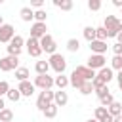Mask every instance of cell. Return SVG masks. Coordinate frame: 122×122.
Masks as SVG:
<instances>
[{"instance_id": "6da1fadb", "label": "cell", "mask_w": 122, "mask_h": 122, "mask_svg": "<svg viewBox=\"0 0 122 122\" xmlns=\"http://www.w3.org/2000/svg\"><path fill=\"white\" fill-rule=\"evenodd\" d=\"M103 29L107 30V38L109 36H116L118 32H122V21L114 15H107L103 21Z\"/></svg>"}, {"instance_id": "7a4b0ae2", "label": "cell", "mask_w": 122, "mask_h": 122, "mask_svg": "<svg viewBox=\"0 0 122 122\" xmlns=\"http://www.w3.org/2000/svg\"><path fill=\"white\" fill-rule=\"evenodd\" d=\"M48 65H50V69H53L57 74H63L65 69H67V59H65L61 53H53V55H50Z\"/></svg>"}, {"instance_id": "3957f363", "label": "cell", "mask_w": 122, "mask_h": 122, "mask_svg": "<svg viewBox=\"0 0 122 122\" xmlns=\"http://www.w3.org/2000/svg\"><path fill=\"white\" fill-rule=\"evenodd\" d=\"M23 44H25V40H23V36H19V34H15L11 40H10V46H8V55H13V57H19V53H21V50H23Z\"/></svg>"}, {"instance_id": "277c9868", "label": "cell", "mask_w": 122, "mask_h": 122, "mask_svg": "<svg viewBox=\"0 0 122 122\" xmlns=\"http://www.w3.org/2000/svg\"><path fill=\"white\" fill-rule=\"evenodd\" d=\"M38 42H40L42 51H46V53H50V55H53V53H55L57 44H55V40H53V36H51V34H44V36H42Z\"/></svg>"}, {"instance_id": "5b68a950", "label": "cell", "mask_w": 122, "mask_h": 122, "mask_svg": "<svg viewBox=\"0 0 122 122\" xmlns=\"http://www.w3.org/2000/svg\"><path fill=\"white\" fill-rule=\"evenodd\" d=\"M50 103H53V92L51 90H42L40 95H38V99H36V107L40 111H44Z\"/></svg>"}, {"instance_id": "8992f818", "label": "cell", "mask_w": 122, "mask_h": 122, "mask_svg": "<svg viewBox=\"0 0 122 122\" xmlns=\"http://www.w3.org/2000/svg\"><path fill=\"white\" fill-rule=\"evenodd\" d=\"M19 65V57H13V55H6L0 59V71L4 72H10V71H15Z\"/></svg>"}, {"instance_id": "52a82bcc", "label": "cell", "mask_w": 122, "mask_h": 122, "mask_svg": "<svg viewBox=\"0 0 122 122\" xmlns=\"http://www.w3.org/2000/svg\"><path fill=\"white\" fill-rule=\"evenodd\" d=\"M34 88H40V90H51V86H53V78L50 76V74H38L36 78H34Z\"/></svg>"}, {"instance_id": "ba28073f", "label": "cell", "mask_w": 122, "mask_h": 122, "mask_svg": "<svg viewBox=\"0 0 122 122\" xmlns=\"http://www.w3.org/2000/svg\"><path fill=\"white\" fill-rule=\"evenodd\" d=\"M105 55H97V53H92L90 55V59H88V65L86 67H90L92 71H99V69H103L105 67Z\"/></svg>"}, {"instance_id": "9c48e42d", "label": "cell", "mask_w": 122, "mask_h": 122, "mask_svg": "<svg viewBox=\"0 0 122 122\" xmlns=\"http://www.w3.org/2000/svg\"><path fill=\"white\" fill-rule=\"evenodd\" d=\"M15 36V29H13V25H10V23H4L2 27H0V42H8L10 44V40Z\"/></svg>"}, {"instance_id": "30bf717a", "label": "cell", "mask_w": 122, "mask_h": 122, "mask_svg": "<svg viewBox=\"0 0 122 122\" xmlns=\"http://www.w3.org/2000/svg\"><path fill=\"white\" fill-rule=\"evenodd\" d=\"M72 72H74V74H78V76H80L82 80H86V82H92V80L95 78V71H92L90 67H84V65L76 67Z\"/></svg>"}, {"instance_id": "8fae6325", "label": "cell", "mask_w": 122, "mask_h": 122, "mask_svg": "<svg viewBox=\"0 0 122 122\" xmlns=\"http://www.w3.org/2000/svg\"><path fill=\"white\" fill-rule=\"evenodd\" d=\"M27 51H29L30 57H40V53H42L40 42H38L36 38H30V36H29V40H27Z\"/></svg>"}, {"instance_id": "7c38bea8", "label": "cell", "mask_w": 122, "mask_h": 122, "mask_svg": "<svg viewBox=\"0 0 122 122\" xmlns=\"http://www.w3.org/2000/svg\"><path fill=\"white\" fill-rule=\"evenodd\" d=\"M46 30H48L46 23H34V25L30 27V38H36V40H40L44 34H48Z\"/></svg>"}, {"instance_id": "4fadbf2b", "label": "cell", "mask_w": 122, "mask_h": 122, "mask_svg": "<svg viewBox=\"0 0 122 122\" xmlns=\"http://www.w3.org/2000/svg\"><path fill=\"white\" fill-rule=\"evenodd\" d=\"M17 90H19L21 97H30V95L34 93V84H32V82H29V80H25V82H19Z\"/></svg>"}, {"instance_id": "5bb4252c", "label": "cell", "mask_w": 122, "mask_h": 122, "mask_svg": "<svg viewBox=\"0 0 122 122\" xmlns=\"http://www.w3.org/2000/svg\"><path fill=\"white\" fill-rule=\"evenodd\" d=\"M95 76H97V78H101L105 84H109V82L114 78V74H112V69H111V67H103V69H99V71L95 72Z\"/></svg>"}, {"instance_id": "9a60e30c", "label": "cell", "mask_w": 122, "mask_h": 122, "mask_svg": "<svg viewBox=\"0 0 122 122\" xmlns=\"http://www.w3.org/2000/svg\"><path fill=\"white\" fill-rule=\"evenodd\" d=\"M53 103H55L57 107H65V105L69 103V95H67V92H63V90L53 92Z\"/></svg>"}, {"instance_id": "2e32d148", "label": "cell", "mask_w": 122, "mask_h": 122, "mask_svg": "<svg viewBox=\"0 0 122 122\" xmlns=\"http://www.w3.org/2000/svg\"><path fill=\"white\" fill-rule=\"evenodd\" d=\"M95 120L97 122H112V116L107 112V107H97L95 109Z\"/></svg>"}, {"instance_id": "e0dca14e", "label": "cell", "mask_w": 122, "mask_h": 122, "mask_svg": "<svg viewBox=\"0 0 122 122\" xmlns=\"http://www.w3.org/2000/svg\"><path fill=\"white\" fill-rule=\"evenodd\" d=\"M90 50H92L93 53H97V55H103V53L107 51V42L93 40V42H90Z\"/></svg>"}, {"instance_id": "ac0fdd59", "label": "cell", "mask_w": 122, "mask_h": 122, "mask_svg": "<svg viewBox=\"0 0 122 122\" xmlns=\"http://www.w3.org/2000/svg\"><path fill=\"white\" fill-rule=\"evenodd\" d=\"M53 6L59 8L61 11H71L74 4H72V0H53Z\"/></svg>"}, {"instance_id": "d6986e66", "label": "cell", "mask_w": 122, "mask_h": 122, "mask_svg": "<svg viewBox=\"0 0 122 122\" xmlns=\"http://www.w3.org/2000/svg\"><path fill=\"white\" fill-rule=\"evenodd\" d=\"M107 112L114 118V116H118L120 112H122V103H118V101H112L109 107H107Z\"/></svg>"}, {"instance_id": "ffe728a7", "label": "cell", "mask_w": 122, "mask_h": 122, "mask_svg": "<svg viewBox=\"0 0 122 122\" xmlns=\"http://www.w3.org/2000/svg\"><path fill=\"white\" fill-rule=\"evenodd\" d=\"M57 109H59V107H57L55 103H50V105L42 111V114H44L46 118H55V116H57Z\"/></svg>"}, {"instance_id": "44dd1931", "label": "cell", "mask_w": 122, "mask_h": 122, "mask_svg": "<svg viewBox=\"0 0 122 122\" xmlns=\"http://www.w3.org/2000/svg\"><path fill=\"white\" fill-rule=\"evenodd\" d=\"M34 71H36V74H48V71H50V65H48V61H36V65H34Z\"/></svg>"}, {"instance_id": "7402d4cb", "label": "cell", "mask_w": 122, "mask_h": 122, "mask_svg": "<svg viewBox=\"0 0 122 122\" xmlns=\"http://www.w3.org/2000/svg\"><path fill=\"white\" fill-rule=\"evenodd\" d=\"M15 78H17L19 82H25V80L29 78V69H27V67H17V69H15Z\"/></svg>"}, {"instance_id": "603a6c76", "label": "cell", "mask_w": 122, "mask_h": 122, "mask_svg": "<svg viewBox=\"0 0 122 122\" xmlns=\"http://www.w3.org/2000/svg\"><path fill=\"white\" fill-rule=\"evenodd\" d=\"M53 84H55L59 90H65V88L69 86V78H67V76H63V74H57V76L53 78Z\"/></svg>"}, {"instance_id": "cb8c5ba5", "label": "cell", "mask_w": 122, "mask_h": 122, "mask_svg": "<svg viewBox=\"0 0 122 122\" xmlns=\"http://www.w3.org/2000/svg\"><path fill=\"white\" fill-rule=\"evenodd\" d=\"M19 15H21V19L23 21H30V19H34V11L29 8V6H25V8H21V11H19Z\"/></svg>"}, {"instance_id": "d4e9b609", "label": "cell", "mask_w": 122, "mask_h": 122, "mask_svg": "<svg viewBox=\"0 0 122 122\" xmlns=\"http://www.w3.org/2000/svg\"><path fill=\"white\" fill-rule=\"evenodd\" d=\"M84 82H86V80H82V78H80L78 74H74V72H72L71 78H69V84H71L72 88H76V90H80V86H82Z\"/></svg>"}, {"instance_id": "484cf974", "label": "cell", "mask_w": 122, "mask_h": 122, "mask_svg": "<svg viewBox=\"0 0 122 122\" xmlns=\"http://www.w3.org/2000/svg\"><path fill=\"white\" fill-rule=\"evenodd\" d=\"M84 38L88 40V42H93L95 40V27H84Z\"/></svg>"}, {"instance_id": "4316f807", "label": "cell", "mask_w": 122, "mask_h": 122, "mask_svg": "<svg viewBox=\"0 0 122 122\" xmlns=\"http://www.w3.org/2000/svg\"><path fill=\"white\" fill-rule=\"evenodd\" d=\"M0 122H13V112L10 109H2L0 111Z\"/></svg>"}, {"instance_id": "83f0119b", "label": "cell", "mask_w": 122, "mask_h": 122, "mask_svg": "<svg viewBox=\"0 0 122 122\" xmlns=\"http://www.w3.org/2000/svg\"><path fill=\"white\" fill-rule=\"evenodd\" d=\"M6 95H8V99H10V101H13V103L21 99V93H19V90H17V88H10Z\"/></svg>"}, {"instance_id": "f1b7e54d", "label": "cell", "mask_w": 122, "mask_h": 122, "mask_svg": "<svg viewBox=\"0 0 122 122\" xmlns=\"http://www.w3.org/2000/svg\"><path fill=\"white\" fill-rule=\"evenodd\" d=\"M78 48H80V42H78L76 38H69V40H67V50H69V51L74 53V51H78Z\"/></svg>"}, {"instance_id": "f546056e", "label": "cell", "mask_w": 122, "mask_h": 122, "mask_svg": "<svg viewBox=\"0 0 122 122\" xmlns=\"http://www.w3.org/2000/svg\"><path fill=\"white\" fill-rule=\"evenodd\" d=\"M111 69H112V71H122V55H114V57H112Z\"/></svg>"}, {"instance_id": "4dcf8cb0", "label": "cell", "mask_w": 122, "mask_h": 122, "mask_svg": "<svg viewBox=\"0 0 122 122\" xmlns=\"http://www.w3.org/2000/svg\"><path fill=\"white\" fill-rule=\"evenodd\" d=\"M46 17H48L46 10H36V11H34V19H36V23H46Z\"/></svg>"}, {"instance_id": "1f68e13d", "label": "cell", "mask_w": 122, "mask_h": 122, "mask_svg": "<svg viewBox=\"0 0 122 122\" xmlns=\"http://www.w3.org/2000/svg\"><path fill=\"white\" fill-rule=\"evenodd\" d=\"M82 95H90L92 92H93V86H92V82H84L82 86H80V90H78Z\"/></svg>"}, {"instance_id": "d6a6232c", "label": "cell", "mask_w": 122, "mask_h": 122, "mask_svg": "<svg viewBox=\"0 0 122 122\" xmlns=\"http://www.w3.org/2000/svg\"><path fill=\"white\" fill-rule=\"evenodd\" d=\"M95 40H101V42L107 40V30H105L103 27H97V29H95Z\"/></svg>"}, {"instance_id": "836d02e7", "label": "cell", "mask_w": 122, "mask_h": 122, "mask_svg": "<svg viewBox=\"0 0 122 122\" xmlns=\"http://www.w3.org/2000/svg\"><path fill=\"white\" fill-rule=\"evenodd\" d=\"M99 101H101V107H109V105L114 101V97H112V93H107V95H103Z\"/></svg>"}, {"instance_id": "e575fe53", "label": "cell", "mask_w": 122, "mask_h": 122, "mask_svg": "<svg viewBox=\"0 0 122 122\" xmlns=\"http://www.w3.org/2000/svg\"><path fill=\"white\" fill-rule=\"evenodd\" d=\"M88 8H90L92 11L101 10V0H88Z\"/></svg>"}, {"instance_id": "d590c367", "label": "cell", "mask_w": 122, "mask_h": 122, "mask_svg": "<svg viewBox=\"0 0 122 122\" xmlns=\"http://www.w3.org/2000/svg\"><path fill=\"white\" fill-rule=\"evenodd\" d=\"M93 92H95V93H97V97H99V99H101V97H103V95H107V93H111V92H109V88H107V86H101V88H97V90H93Z\"/></svg>"}, {"instance_id": "8d00e7d4", "label": "cell", "mask_w": 122, "mask_h": 122, "mask_svg": "<svg viewBox=\"0 0 122 122\" xmlns=\"http://www.w3.org/2000/svg\"><path fill=\"white\" fill-rule=\"evenodd\" d=\"M8 90H10V84H8L6 80H0V97H2V95H6V93H8Z\"/></svg>"}, {"instance_id": "74e56055", "label": "cell", "mask_w": 122, "mask_h": 122, "mask_svg": "<svg viewBox=\"0 0 122 122\" xmlns=\"http://www.w3.org/2000/svg\"><path fill=\"white\" fill-rule=\"evenodd\" d=\"M30 6H32V8H36V10H42L44 0H32V2H30Z\"/></svg>"}, {"instance_id": "f35d334b", "label": "cell", "mask_w": 122, "mask_h": 122, "mask_svg": "<svg viewBox=\"0 0 122 122\" xmlns=\"http://www.w3.org/2000/svg\"><path fill=\"white\" fill-rule=\"evenodd\" d=\"M112 51H114V55H122V44L116 42V44L112 46Z\"/></svg>"}, {"instance_id": "ab89813d", "label": "cell", "mask_w": 122, "mask_h": 122, "mask_svg": "<svg viewBox=\"0 0 122 122\" xmlns=\"http://www.w3.org/2000/svg\"><path fill=\"white\" fill-rule=\"evenodd\" d=\"M116 80H118V88L122 90V71H118V74H116Z\"/></svg>"}, {"instance_id": "60d3db41", "label": "cell", "mask_w": 122, "mask_h": 122, "mask_svg": "<svg viewBox=\"0 0 122 122\" xmlns=\"http://www.w3.org/2000/svg\"><path fill=\"white\" fill-rule=\"evenodd\" d=\"M112 4H114L116 8H122V0H112Z\"/></svg>"}, {"instance_id": "b9f144b4", "label": "cell", "mask_w": 122, "mask_h": 122, "mask_svg": "<svg viewBox=\"0 0 122 122\" xmlns=\"http://www.w3.org/2000/svg\"><path fill=\"white\" fill-rule=\"evenodd\" d=\"M116 42H118V44H122V32H118V34H116Z\"/></svg>"}, {"instance_id": "7bdbcfd3", "label": "cell", "mask_w": 122, "mask_h": 122, "mask_svg": "<svg viewBox=\"0 0 122 122\" xmlns=\"http://www.w3.org/2000/svg\"><path fill=\"white\" fill-rule=\"evenodd\" d=\"M112 122H122V116H120V114H118V116H114V118H112Z\"/></svg>"}, {"instance_id": "ee69618b", "label": "cell", "mask_w": 122, "mask_h": 122, "mask_svg": "<svg viewBox=\"0 0 122 122\" xmlns=\"http://www.w3.org/2000/svg\"><path fill=\"white\" fill-rule=\"evenodd\" d=\"M2 109H6V105H4V99L0 97V111H2Z\"/></svg>"}, {"instance_id": "f6af8a7d", "label": "cell", "mask_w": 122, "mask_h": 122, "mask_svg": "<svg viewBox=\"0 0 122 122\" xmlns=\"http://www.w3.org/2000/svg\"><path fill=\"white\" fill-rule=\"evenodd\" d=\"M2 25H4V19H2V15H0V27H2Z\"/></svg>"}, {"instance_id": "bcb514c9", "label": "cell", "mask_w": 122, "mask_h": 122, "mask_svg": "<svg viewBox=\"0 0 122 122\" xmlns=\"http://www.w3.org/2000/svg\"><path fill=\"white\" fill-rule=\"evenodd\" d=\"M86 122H97V120H95V118H90V120H86Z\"/></svg>"}, {"instance_id": "7dc6e473", "label": "cell", "mask_w": 122, "mask_h": 122, "mask_svg": "<svg viewBox=\"0 0 122 122\" xmlns=\"http://www.w3.org/2000/svg\"><path fill=\"white\" fill-rule=\"evenodd\" d=\"M120 116H122V112H120Z\"/></svg>"}, {"instance_id": "c3c4849f", "label": "cell", "mask_w": 122, "mask_h": 122, "mask_svg": "<svg viewBox=\"0 0 122 122\" xmlns=\"http://www.w3.org/2000/svg\"><path fill=\"white\" fill-rule=\"evenodd\" d=\"M120 10H122V8H120Z\"/></svg>"}]
</instances>
